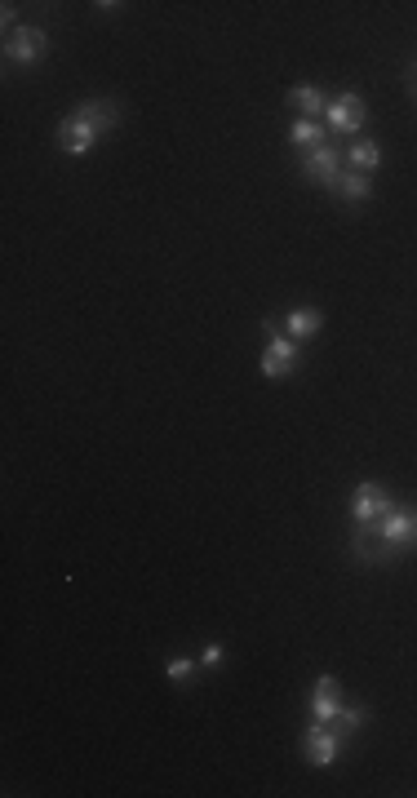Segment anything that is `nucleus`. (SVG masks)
<instances>
[{
	"mask_svg": "<svg viewBox=\"0 0 417 798\" xmlns=\"http://www.w3.org/2000/svg\"><path fill=\"white\" fill-rule=\"evenodd\" d=\"M417 550V506H400L378 519L373 528H351V555L360 564H378V559H395Z\"/></svg>",
	"mask_w": 417,
	"mask_h": 798,
	"instance_id": "1",
	"label": "nucleus"
},
{
	"mask_svg": "<svg viewBox=\"0 0 417 798\" xmlns=\"http://www.w3.org/2000/svg\"><path fill=\"white\" fill-rule=\"evenodd\" d=\"M196 670H200V661H191V657H169V661H165V674H169L174 683H187Z\"/></svg>",
	"mask_w": 417,
	"mask_h": 798,
	"instance_id": "16",
	"label": "nucleus"
},
{
	"mask_svg": "<svg viewBox=\"0 0 417 798\" xmlns=\"http://www.w3.org/2000/svg\"><path fill=\"white\" fill-rule=\"evenodd\" d=\"M333 196L347 200V204H369V200H373V182H369V173L342 169V178H338V187H333Z\"/></svg>",
	"mask_w": 417,
	"mask_h": 798,
	"instance_id": "13",
	"label": "nucleus"
},
{
	"mask_svg": "<svg viewBox=\"0 0 417 798\" xmlns=\"http://www.w3.org/2000/svg\"><path fill=\"white\" fill-rule=\"evenodd\" d=\"M391 506H395V497L386 493L382 484L364 479V484H355V493H351V501H347V510H351V528H373V524H378V519H382Z\"/></svg>",
	"mask_w": 417,
	"mask_h": 798,
	"instance_id": "6",
	"label": "nucleus"
},
{
	"mask_svg": "<svg viewBox=\"0 0 417 798\" xmlns=\"http://www.w3.org/2000/svg\"><path fill=\"white\" fill-rule=\"evenodd\" d=\"M324 138H329V129H324V120H293L289 125V142L298 151H315V147H324Z\"/></svg>",
	"mask_w": 417,
	"mask_h": 798,
	"instance_id": "14",
	"label": "nucleus"
},
{
	"mask_svg": "<svg viewBox=\"0 0 417 798\" xmlns=\"http://www.w3.org/2000/svg\"><path fill=\"white\" fill-rule=\"evenodd\" d=\"M200 670H213V665H218L222 661V643H205V652H200Z\"/></svg>",
	"mask_w": 417,
	"mask_h": 798,
	"instance_id": "17",
	"label": "nucleus"
},
{
	"mask_svg": "<svg viewBox=\"0 0 417 798\" xmlns=\"http://www.w3.org/2000/svg\"><path fill=\"white\" fill-rule=\"evenodd\" d=\"M342 736L333 723H307V732H302V759H307L311 767H333L338 763V754H342Z\"/></svg>",
	"mask_w": 417,
	"mask_h": 798,
	"instance_id": "7",
	"label": "nucleus"
},
{
	"mask_svg": "<svg viewBox=\"0 0 417 798\" xmlns=\"http://www.w3.org/2000/svg\"><path fill=\"white\" fill-rule=\"evenodd\" d=\"M347 165L355 169V173H373V169H382V142H373V138H351L347 142Z\"/></svg>",
	"mask_w": 417,
	"mask_h": 798,
	"instance_id": "10",
	"label": "nucleus"
},
{
	"mask_svg": "<svg viewBox=\"0 0 417 798\" xmlns=\"http://www.w3.org/2000/svg\"><path fill=\"white\" fill-rule=\"evenodd\" d=\"M342 169H347V151L333 147V142H324V147H315V151H298V173L324 191L338 187Z\"/></svg>",
	"mask_w": 417,
	"mask_h": 798,
	"instance_id": "4",
	"label": "nucleus"
},
{
	"mask_svg": "<svg viewBox=\"0 0 417 798\" xmlns=\"http://www.w3.org/2000/svg\"><path fill=\"white\" fill-rule=\"evenodd\" d=\"M262 333H267V346H262V377H289L293 364H298V351L302 342H293L289 333H280L276 320H262Z\"/></svg>",
	"mask_w": 417,
	"mask_h": 798,
	"instance_id": "5",
	"label": "nucleus"
},
{
	"mask_svg": "<svg viewBox=\"0 0 417 798\" xmlns=\"http://www.w3.org/2000/svg\"><path fill=\"white\" fill-rule=\"evenodd\" d=\"M284 102H289L293 111H302V120L324 116V107H329V98H324L320 85H298V89H289V94H284Z\"/></svg>",
	"mask_w": 417,
	"mask_h": 798,
	"instance_id": "11",
	"label": "nucleus"
},
{
	"mask_svg": "<svg viewBox=\"0 0 417 798\" xmlns=\"http://www.w3.org/2000/svg\"><path fill=\"white\" fill-rule=\"evenodd\" d=\"M307 705H311V719L315 723H333V719H338V714H342V688H338V679H333V674H320Z\"/></svg>",
	"mask_w": 417,
	"mask_h": 798,
	"instance_id": "9",
	"label": "nucleus"
},
{
	"mask_svg": "<svg viewBox=\"0 0 417 798\" xmlns=\"http://www.w3.org/2000/svg\"><path fill=\"white\" fill-rule=\"evenodd\" d=\"M320 324H324V315L315 311V306H298V311H289V315H284V324H280V329H289V337H293V342H311V337L320 333Z\"/></svg>",
	"mask_w": 417,
	"mask_h": 798,
	"instance_id": "12",
	"label": "nucleus"
},
{
	"mask_svg": "<svg viewBox=\"0 0 417 798\" xmlns=\"http://www.w3.org/2000/svg\"><path fill=\"white\" fill-rule=\"evenodd\" d=\"M45 54H49V36H45V27L23 23L18 32H9V36H5V63H14V67H36Z\"/></svg>",
	"mask_w": 417,
	"mask_h": 798,
	"instance_id": "8",
	"label": "nucleus"
},
{
	"mask_svg": "<svg viewBox=\"0 0 417 798\" xmlns=\"http://www.w3.org/2000/svg\"><path fill=\"white\" fill-rule=\"evenodd\" d=\"M120 125V102H111V98H89V102H80L76 111L58 125V151L63 156H71V160H80V156H89V151L98 147V142L107 138L111 129Z\"/></svg>",
	"mask_w": 417,
	"mask_h": 798,
	"instance_id": "2",
	"label": "nucleus"
},
{
	"mask_svg": "<svg viewBox=\"0 0 417 798\" xmlns=\"http://www.w3.org/2000/svg\"><path fill=\"white\" fill-rule=\"evenodd\" d=\"M364 723H369V714H364L360 705H342V714H338V719H333V728H338L342 736H351V732H360Z\"/></svg>",
	"mask_w": 417,
	"mask_h": 798,
	"instance_id": "15",
	"label": "nucleus"
},
{
	"mask_svg": "<svg viewBox=\"0 0 417 798\" xmlns=\"http://www.w3.org/2000/svg\"><path fill=\"white\" fill-rule=\"evenodd\" d=\"M409 89L417 94V67H409Z\"/></svg>",
	"mask_w": 417,
	"mask_h": 798,
	"instance_id": "18",
	"label": "nucleus"
},
{
	"mask_svg": "<svg viewBox=\"0 0 417 798\" xmlns=\"http://www.w3.org/2000/svg\"><path fill=\"white\" fill-rule=\"evenodd\" d=\"M364 125H369V107H364V98L355 94V89L329 98V107H324V129H329L333 138H360Z\"/></svg>",
	"mask_w": 417,
	"mask_h": 798,
	"instance_id": "3",
	"label": "nucleus"
}]
</instances>
